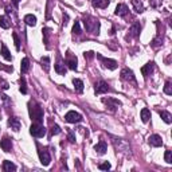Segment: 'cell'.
Returning a JSON list of instances; mask_svg holds the SVG:
<instances>
[{"label": "cell", "instance_id": "obj_6", "mask_svg": "<svg viewBox=\"0 0 172 172\" xmlns=\"http://www.w3.org/2000/svg\"><path fill=\"white\" fill-rule=\"evenodd\" d=\"M65 120H66V123L75 124V123H81V121H82V116H81L79 113L74 112V110H70L69 113H66Z\"/></svg>", "mask_w": 172, "mask_h": 172}, {"label": "cell", "instance_id": "obj_11", "mask_svg": "<svg viewBox=\"0 0 172 172\" xmlns=\"http://www.w3.org/2000/svg\"><path fill=\"white\" fill-rule=\"evenodd\" d=\"M148 143H149V145L152 147H161L163 145V140H161V137L159 134H152V136L148 137Z\"/></svg>", "mask_w": 172, "mask_h": 172}, {"label": "cell", "instance_id": "obj_7", "mask_svg": "<svg viewBox=\"0 0 172 172\" xmlns=\"http://www.w3.org/2000/svg\"><path fill=\"white\" fill-rule=\"evenodd\" d=\"M121 79L123 81H126V82H132L136 85V78H134V74L132 70H129V69H123L121 70Z\"/></svg>", "mask_w": 172, "mask_h": 172}, {"label": "cell", "instance_id": "obj_9", "mask_svg": "<svg viewBox=\"0 0 172 172\" xmlns=\"http://www.w3.org/2000/svg\"><path fill=\"white\" fill-rule=\"evenodd\" d=\"M39 159H40V163L43 164V166H49L50 161H51V156H50L49 151L47 149H39Z\"/></svg>", "mask_w": 172, "mask_h": 172}, {"label": "cell", "instance_id": "obj_38", "mask_svg": "<svg viewBox=\"0 0 172 172\" xmlns=\"http://www.w3.org/2000/svg\"><path fill=\"white\" fill-rule=\"evenodd\" d=\"M98 168L101 171H108V170H110V163H108V161H105V163H101Z\"/></svg>", "mask_w": 172, "mask_h": 172}, {"label": "cell", "instance_id": "obj_33", "mask_svg": "<svg viewBox=\"0 0 172 172\" xmlns=\"http://www.w3.org/2000/svg\"><path fill=\"white\" fill-rule=\"evenodd\" d=\"M172 83H171V79H167V82H166V86H164V93L168 94V96H171L172 94Z\"/></svg>", "mask_w": 172, "mask_h": 172}, {"label": "cell", "instance_id": "obj_21", "mask_svg": "<svg viewBox=\"0 0 172 172\" xmlns=\"http://www.w3.org/2000/svg\"><path fill=\"white\" fill-rule=\"evenodd\" d=\"M73 85H74V89H75L78 93H82L83 92V82L81 79L74 78L73 79Z\"/></svg>", "mask_w": 172, "mask_h": 172}, {"label": "cell", "instance_id": "obj_41", "mask_svg": "<svg viewBox=\"0 0 172 172\" xmlns=\"http://www.w3.org/2000/svg\"><path fill=\"white\" fill-rule=\"evenodd\" d=\"M0 69L5 70V71H8V73H12L13 71V67L12 66H5L4 63H2V62H0Z\"/></svg>", "mask_w": 172, "mask_h": 172}, {"label": "cell", "instance_id": "obj_36", "mask_svg": "<svg viewBox=\"0 0 172 172\" xmlns=\"http://www.w3.org/2000/svg\"><path fill=\"white\" fill-rule=\"evenodd\" d=\"M67 139H69L70 143H75V134H74V132L71 129L67 130Z\"/></svg>", "mask_w": 172, "mask_h": 172}, {"label": "cell", "instance_id": "obj_12", "mask_svg": "<svg viewBox=\"0 0 172 172\" xmlns=\"http://www.w3.org/2000/svg\"><path fill=\"white\" fill-rule=\"evenodd\" d=\"M140 31H141V24L139 22L133 23L132 27L129 28V36L130 38H137L140 35Z\"/></svg>", "mask_w": 172, "mask_h": 172}, {"label": "cell", "instance_id": "obj_43", "mask_svg": "<svg viewBox=\"0 0 172 172\" xmlns=\"http://www.w3.org/2000/svg\"><path fill=\"white\" fill-rule=\"evenodd\" d=\"M67 20H69V15L67 13H63V24H67Z\"/></svg>", "mask_w": 172, "mask_h": 172}, {"label": "cell", "instance_id": "obj_25", "mask_svg": "<svg viewBox=\"0 0 172 172\" xmlns=\"http://www.w3.org/2000/svg\"><path fill=\"white\" fill-rule=\"evenodd\" d=\"M54 69H55V71L58 73V74H60V75H65V74H66V66L63 65V63H60V62L55 63Z\"/></svg>", "mask_w": 172, "mask_h": 172}, {"label": "cell", "instance_id": "obj_34", "mask_svg": "<svg viewBox=\"0 0 172 172\" xmlns=\"http://www.w3.org/2000/svg\"><path fill=\"white\" fill-rule=\"evenodd\" d=\"M73 34H74V35H79V34H81V24H79V22L74 23V26H73Z\"/></svg>", "mask_w": 172, "mask_h": 172}, {"label": "cell", "instance_id": "obj_17", "mask_svg": "<svg viewBox=\"0 0 172 172\" xmlns=\"http://www.w3.org/2000/svg\"><path fill=\"white\" fill-rule=\"evenodd\" d=\"M94 8H106L109 5V0H92Z\"/></svg>", "mask_w": 172, "mask_h": 172}, {"label": "cell", "instance_id": "obj_24", "mask_svg": "<svg viewBox=\"0 0 172 172\" xmlns=\"http://www.w3.org/2000/svg\"><path fill=\"white\" fill-rule=\"evenodd\" d=\"M24 22H26L27 26L34 27V26L36 24V18H35L34 15H31V13H30V15H26V16H24Z\"/></svg>", "mask_w": 172, "mask_h": 172}, {"label": "cell", "instance_id": "obj_20", "mask_svg": "<svg viewBox=\"0 0 172 172\" xmlns=\"http://www.w3.org/2000/svg\"><path fill=\"white\" fill-rule=\"evenodd\" d=\"M132 5L137 13L144 12V5H143V3H141V0H132Z\"/></svg>", "mask_w": 172, "mask_h": 172}, {"label": "cell", "instance_id": "obj_18", "mask_svg": "<svg viewBox=\"0 0 172 172\" xmlns=\"http://www.w3.org/2000/svg\"><path fill=\"white\" fill-rule=\"evenodd\" d=\"M3 170H4L5 172H13V171H16V166L13 163H11L9 160H4L3 161Z\"/></svg>", "mask_w": 172, "mask_h": 172}, {"label": "cell", "instance_id": "obj_30", "mask_svg": "<svg viewBox=\"0 0 172 172\" xmlns=\"http://www.w3.org/2000/svg\"><path fill=\"white\" fill-rule=\"evenodd\" d=\"M160 116H161V119H163L164 123L171 124V114H170V112H167V110H161Z\"/></svg>", "mask_w": 172, "mask_h": 172}, {"label": "cell", "instance_id": "obj_14", "mask_svg": "<svg viewBox=\"0 0 172 172\" xmlns=\"http://www.w3.org/2000/svg\"><path fill=\"white\" fill-rule=\"evenodd\" d=\"M128 12H129V8L125 4H119L116 7V11H114V13L117 16H126Z\"/></svg>", "mask_w": 172, "mask_h": 172}, {"label": "cell", "instance_id": "obj_28", "mask_svg": "<svg viewBox=\"0 0 172 172\" xmlns=\"http://www.w3.org/2000/svg\"><path fill=\"white\" fill-rule=\"evenodd\" d=\"M2 55H3V58L7 59V60H11L12 59L11 54H9L8 49H7V46L4 45V43H2Z\"/></svg>", "mask_w": 172, "mask_h": 172}, {"label": "cell", "instance_id": "obj_42", "mask_svg": "<svg viewBox=\"0 0 172 172\" xmlns=\"http://www.w3.org/2000/svg\"><path fill=\"white\" fill-rule=\"evenodd\" d=\"M83 55H85V58H87V59H92L94 57V53L93 51H87V53L83 54Z\"/></svg>", "mask_w": 172, "mask_h": 172}, {"label": "cell", "instance_id": "obj_44", "mask_svg": "<svg viewBox=\"0 0 172 172\" xmlns=\"http://www.w3.org/2000/svg\"><path fill=\"white\" fill-rule=\"evenodd\" d=\"M19 2H20V0H12V3H13V5H15V7L19 5Z\"/></svg>", "mask_w": 172, "mask_h": 172}, {"label": "cell", "instance_id": "obj_15", "mask_svg": "<svg viewBox=\"0 0 172 172\" xmlns=\"http://www.w3.org/2000/svg\"><path fill=\"white\" fill-rule=\"evenodd\" d=\"M94 151H96L98 155H105L106 151H108V147H106V143L104 140H101L96 147H94Z\"/></svg>", "mask_w": 172, "mask_h": 172}, {"label": "cell", "instance_id": "obj_40", "mask_svg": "<svg viewBox=\"0 0 172 172\" xmlns=\"http://www.w3.org/2000/svg\"><path fill=\"white\" fill-rule=\"evenodd\" d=\"M164 160H166L168 164H171V163H172V155H171V151H166V155H164Z\"/></svg>", "mask_w": 172, "mask_h": 172}, {"label": "cell", "instance_id": "obj_8", "mask_svg": "<svg viewBox=\"0 0 172 172\" xmlns=\"http://www.w3.org/2000/svg\"><path fill=\"white\" fill-rule=\"evenodd\" d=\"M94 90H96V94H104V93L109 92V85H108L105 81H98L94 85Z\"/></svg>", "mask_w": 172, "mask_h": 172}, {"label": "cell", "instance_id": "obj_27", "mask_svg": "<svg viewBox=\"0 0 172 172\" xmlns=\"http://www.w3.org/2000/svg\"><path fill=\"white\" fill-rule=\"evenodd\" d=\"M30 69V60L28 58H23L22 59V63H20V70H22V73H27Z\"/></svg>", "mask_w": 172, "mask_h": 172}, {"label": "cell", "instance_id": "obj_22", "mask_svg": "<svg viewBox=\"0 0 172 172\" xmlns=\"http://www.w3.org/2000/svg\"><path fill=\"white\" fill-rule=\"evenodd\" d=\"M151 119V112L149 109H147V108H144V109H141V121L143 123H148Z\"/></svg>", "mask_w": 172, "mask_h": 172}, {"label": "cell", "instance_id": "obj_39", "mask_svg": "<svg viewBox=\"0 0 172 172\" xmlns=\"http://www.w3.org/2000/svg\"><path fill=\"white\" fill-rule=\"evenodd\" d=\"M60 133V128L57 125V124H54V125L51 126V136H54V134H59Z\"/></svg>", "mask_w": 172, "mask_h": 172}, {"label": "cell", "instance_id": "obj_3", "mask_svg": "<svg viewBox=\"0 0 172 172\" xmlns=\"http://www.w3.org/2000/svg\"><path fill=\"white\" fill-rule=\"evenodd\" d=\"M30 133L32 134L34 137H43L46 134V128L42 125V124L34 123L31 126H30Z\"/></svg>", "mask_w": 172, "mask_h": 172}, {"label": "cell", "instance_id": "obj_35", "mask_svg": "<svg viewBox=\"0 0 172 172\" xmlns=\"http://www.w3.org/2000/svg\"><path fill=\"white\" fill-rule=\"evenodd\" d=\"M12 36H13V40H15V47H16V50H20V39H19V36H18V34L16 32H13L12 34Z\"/></svg>", "mask_w": 172, "mask_h": 172}, {"label": "cell", "instance_id": "obj_29", "mask_svg": "<svg viewBox=\"0 0 172 172\" xmlns=\"http://www.w3.org/2000/svg\"><path fill=\"white\" fill-rule=\"evenodd\" d=\"M40 63H42V67L45 69V71H49L50 70V58L49 57H42V58H40Z\"/></svg>", "mask_w": 172, "mask_h": 172}, {"label": "cell", "instance_id": "obj_23", "mask_svg": "<svg viewBox=\"0 0 172 172\" xmlns=\"http://www.w3.org/2000/svg\"><path fill=\"white\" fill-rule=\"evenodd\" d=\"M9 26H11V22H9V19L7 18V16H0V27L2 28H4V30H7V28H9Z\"/></svg>", "mask_w": 172, "mask_h": 172}, {"label": "cell", "instance_id": "obj_10", "mask_svg": "<svg viewBox=\"0 0 172 172\" xmlns=\"http://www.w3.org/2000/svg\"><path fill=\"white\" fill-rule=\"evenodd\" d=\"M0 147L4 152H11V148H12V139H9L8 136H5L4 139L0 141Z\"/></svg>", "mask_w": 172, "mask_h": 172}, {"label": "cell", "instance_id": "obj_5", "mask_svg": "<svg viewBox=\"0 0 172 172\" xmlns=\"http://www.w3.org/2000/svg\"><path fill=\"white\" fill-rule=\"evenodd\" d=\"M102 102L108 106V109L112 110V112H116L117 108L121 106V101L116 100V98H112V97H108V98H102Z\"/></svg>", "mask_w": 172, "mask_h": 172}, {"label": "cell", "instance_id": "obj_19", "mask_svg": "<svg viewBox=\"0 0 172 172\" xmlns=\"http://www.w3.org/2000/svg\"><path fill=\"white\" fill-rule=\"evenodd\" d=\"M9 105H11V100L8 98V96H5V94H3L0 92V106L8 108Z\"/></svg>", "mask_w": 172, "mask_h": 172}, {"label": "cell", "instance_id": "obj_26", "mask_svg": "<svg viewBox=\"0 0 172 172\" xmlns=\"http://www.w3.org/2000/svg\"><path fill=\"white\" fill-rule=\"evenodd\" d=\"M67 66H69L70 70H77V58L75 57H69V59H67Z\"/></svg>", "mask_w": 172, "mask_h": 172}, {"label": "cell", "instance_id": "obj_13", "mask_svg": "<svg viewBox=\"0 0 172 172\" xmlns=\"http://www.w3.org/2000/svg\"><path fill=\"white\" fill-rule=\"evenodd\" d=\"M153 70H155V63H153V62H148L145 66L141 67V73H143L144 77L151 75V74L153 73Z\"/></svg>", "mask_w": 172, "mask_h": 172}, {"label": "cell", "instance_id": "obj_2", "mask_svg": "<svg viewBox=\"0 0 172 172\" xmlns=\"http://www.w3.org/2000/svg\"><path fill=\"white\" fill-rule=\"evenodd\" d=\"M85 27L86 31L93 34V35H98L100 34V20L93 18V16H86L85 18Z\"/></svg>", "mask_w": 172, "mask_h": 172}, {"label": "cell", "instance_id": "obj_31", "mask_svg": "<svg viewBox=\"0 0 172 172\" xmlns=\"http://www.w3.org/2000/svg\"><path fill=\"white\" fill-rule=\"evenodd\" d=\"M50 31L51 30L50 28H43V42H45V45H46V47L49 49V35H50Z\"/></svg>", "mask_w": 172, "mask_h": 172}, {"label": "cell", "instance_id": "obj_32", "mask_svg": "<svg viewBox=\"0 0 172 172\" xmlns=\"http://www.w3.org/2000/svg\"><path fill=\"white\" fill-rule=\"evenodd\" d=\"M19 83H20V92H22L23 94H27V86H26V78L24 77H20Z\"/></svg>", "mask_w": 172, "mask_h": 172}, {"label": "cell", "instance_id": "obj_37", "mask_svg": "<svg viewBox=\"0 0 172 172\" xmlns=\"http://www.w3.org/2000/svg\"><path fill=\"white\" fill-rule=\"evenodd\" d=\"M9 87L8 85V82H7L5 79H3V78H0V90H7Z\"/></svg>", "mask_w": 172, "mask_h": 172}, {"label": "cell", "instance_id": "obj_1", "mask_svg": "<svg viewBox=\"0 0 172 172\" xmlns=\"http://www.w3.org/2000/svg\"><path fill=\"white\" fill-rule=\"evenodd\" d=\"M28 113L34 123H38V124L43 123V109L35 101H30L28 102Z\"/></svg>", "mask_w": 172, "mask_h": 172}, {"label": "cell", "instance_id": "obj_4", "mask_svg": "<svg viewBox=\"0 0 172 172\" xmlns=\"http://www.w3.org/2000/svg\"><path fill=\"white\" fill-rule=\"evenodd\" d=\"M96 57L101 60V62H102V65L105 66L106 69H109V70H116V69H117V65H119V63H117L114 59L105 58V57H102V55H101V54H98V53H97V55H96Z\"/></svg>", "mask_w": 172, "mask_h": 172}, {"label": "cell", "instance_id": "obj_16", "mask_svg": "<svg viewBox=\"0 0 172 172\" xmlns=\"http://www.w3.org/2000/svg\"><path fill=\"white\" fill-rule=\"evenodd\" d=\"M8 125L11 126V129H13L15 132H18V130L20 129V121H19V119H16V117H9Z\"/></svg>", "mask_w": 172, "mask_h": 172}]
</instances>
